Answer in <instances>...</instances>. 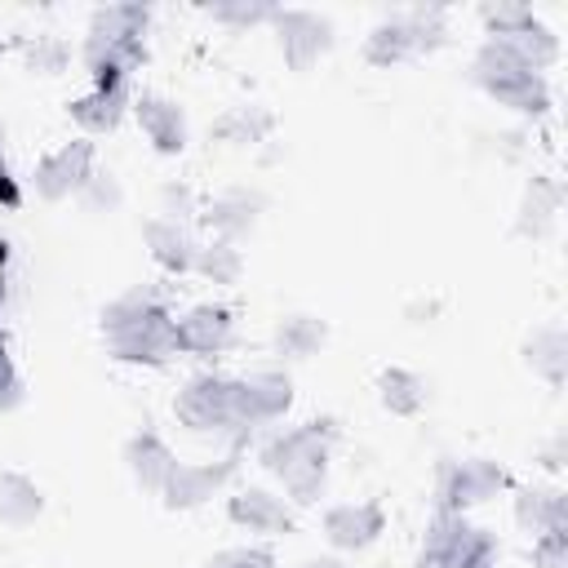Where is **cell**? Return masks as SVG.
<instances>
[{"label": "cell", "instance_id": "cell-1", "mask_svg": "<svg viewBox=\"0 0 568 568\" xmlns=\"http://www.w3.org/2000/svg\"><path fill=\"white\" fill-rule=\"evenodd\" d=\"M102 342L106 355L120 364H142V368H164L178 351V328H173V311L164 302L160 288L151 284H133L129 293L111 297L102 306Z\"/></svg>", "mask_w": 568, "mask_h": 568}, {"label": "cell", "instance_id": "cell-2", "mask_svg": "<svg viewBox=\"0 0 568 568\" xmlns=\"http://www.w3.org/2000/svg\"><path fill=\"white\" fill-rule=\"evenodd\" d=\"M333 417H311L302 426L275 430L257 448V466L275 475L288 493V506H315L328 484V457H333Z\"/></svg>", "mask_w": 568, "mask_h": 568}, {"label": "cell", "instance_id": "cell-3", "mask_svg": "<svg viewBox=\"0 0 568 568\" xmlns=\"http://www.w3.org/2000/svg\"><path fill=\"white\" fill-rule=\"evenodd\" d=\"M146 4H102L89 13V31L80 44V62L93 84H133L146 62Z\"/></svg>", "mask_w": 568, "mask_h": 568}, {"label": "cell", "instance_id": "cell-4", "mask_svg": "<svg viewBox=\"0 0 568 568\" xmlns=\"http://www.w3.org/2000/svg\"><path fill=\"white\" fill-rule=\"evenodd\" d=\"M173 417L191 430V435H217V439H231V448H244L253 435L240 430L235 422V399H231V377L226 373H213V368H200L182 382L178 399H173Z\"/></svg>", "mask_w": 568, "mask_h": 568}, {"label": "cell", "instance_id": "cell-5", "mask_svg": "<svg viewBox=\"0 0 568 568\" xmlns=\"http://www.w3.org/2000/svg\"><path fill=\"white\" fill-rule=\"evenodd\" d=\"M506 488H515V479L493 457H444L439 470H435V497H439L435 506L457 510V515H466L470 506L493 501Z\"/></svg>", "mask_w": 568, "mask_h": 568}, {"label": "cell", "instance_id": "cell-6", "mask_svg": "<svg viewBox=\"0 0 568 568\" xmlns=\"http://www.w3.org/2000/svg\"><path fill=\"white\" fill-rule=\"evenodd\" d=\"M93 169H98L93 142L89 138H71V142H62V146H53V151H44L36 160L31 186H36V195L44 204H62V200H71V195L84 191V182L93 178Z\"/></svg>", "mask_w": 568, "mask_h": 568}, {"label": "cell", "instance_id": "cell-7", "mask_svg": "<svg viewBox=\"0 0 568 568\" xmlns=\"http://www.w3.org/2000/svg\"><path fill=\"white\" fill-rule=\"evenodd\" d=\"M231 399L240 430L253 435L257 426H271L293 408V377L284 368H253L244 377H231Z\"/></svg>", "mask_w": 568, "mask_h": 568}, {"label": "cell", "instance_id": "cell-8", "mask_svg": "<svg viewBox=\"0 0 568 568\" xmlns=\"http://www.w3.org/2000/svg\"><path fill=\"white\" fill-rule=\"evenodd\" d=\"M240 453H244V448H231V453L217 457V462H173V470H169V479H164V488H160L164 506H169V510H200V506H209L213 497H222L226 484H231L235 470H240Z\"/></svg>", "mask_w": 568, "mask_h": 568}, {"label": "cell", "instance_id": "cell-9", "mask_svg": "<svg viewBox=\"0 0 568 568\" xmlns=\"http://www.w3.org/2000/svg\"><path fill=\"white\" fill-rule=\"evenodd\" d=\"M271 27H275V44L288 71H311L333 49V22L315 9H275Z\"/></svg>", "mask_w": 568, "mask_h": 568}, {"label": "cell", "instance_id": "cell-10", "mask_svg": "<svg viewBox=\"0 0 568 568\" xmlns=\"http://www.w3.org/2000/svg\"><path fill=\"white\" fill-rule=\"evenodd\" d=\"M178 351L195 359H213L235 342V311L226 302H191L182 315H173Z\"/></svg>", "mask_w": 568, "mask_h": 568}, {"label": "cell", "instance_id": "cell-11", "mask_svg": "<svg viewBox=\"0 0 568 568\" xmlns=\"http://www.w3.org/2000/svg\"><path fill=\"white\" fill-rule=\"evenodd\" d=\"M320 528H324V541H328L333 550L359 555V550H368V546L382 537L386 510H382V501H373V497H364V501H337V506L324 510Z\"/></svg>", "mask_w": 568, "mask_h": 568}, {"label": "cell", "instance_id": "cell-12", "mask_svg": "<svg viewBox=\"0 0 568 568\" xmlns=\"http://www.w3.org/2000/svg\"><path fill=\"white\" fill-rule=\"evenodd\" d=\"M226 519L253 537H280L293 528V506H288V497H280L262 484H244L226 497Z\"/></svg>", "mask_w": 568, "mask_h": 568}, {"label": "cell", "instance_id": "cell-13", "mask_svg": "<svg viewBox=\"0 0 568 568\" xmlns=\"http://www.w3.org/2000/svg\"><path fill=\"white\" fill-rule=\"evenodd\" d=\"M262 209H266V195H262L257 186H222L213 200L200 204V217H204V226H209L217 240L240 244V240L257 226Z\"/></svg>", "mask_w": 568, "mask_h": 568}, {"label": "cell", "instance_id": "cell-14", "mask_svg": "<svg viewBox=\"0 0 568 568\" xmlns=\"http://www.w3.org/2000/svg\"><path fill=\"white\" fill-rule=\"evenodd\" d=\"M133 115H138V129L146 133V142L160 151V155H182L186 151V111L164 98V93H138L133 98Z\"/></svg>", "mask_w": 568, "mask_h": 568}, {"label": "cell", "instance_id": "cell-15", "mask_svg": "<svg viewBox=\"0 0 568 568\" xmlns=\"http://www.w3.org/2000/svg\"><path fill=\"white\" fill-rule=\"evenodd\" d=\"M515 524L528 537L568 532V493L555 484H519L515 488Z\"/></svg>", "mask_w": 568, "mask_h": 568}, {"label": "cell", "instance_id": "cell-16", "mask_svg": "<svg viewBox=\"0 0 568 568\" xmlns=\"http://www.w3.org/2000/svg\"><path fill=\"white\" fill-rule=\"evenodd\" d=\"M129 111H133V84H93L89 93H80V98L71 102V120H75L89 138L115 133Z\"/></svg>", "mask_w": 568, "mask_h": 568}, {"label": "cell", "instance_id": "cell-17", "mask_svg": "<svg viewBox=\"0 0 568 568\" xmlns=\"http://www.w3.org/2000/svg\"><path fill=\"white\" fill-rule=\"evenodd\" d=\"M142 240L155 257V266L164 275H191L195 271V253H200V240L191 235V226L182 222H169V217H146L142 222Z\"/></svg>", "mask_w": 568, "mask_h": 568}, {"label": "cell", "instance_id": "cell-18", "mask_svg": "<svg viewBox=\"0 0 568 568\" xmlns=\"http://www.w3.org/2000/svg\"><path fill=\"white\" fill-rule=\"evenodd\" d=\"M173 462H178L173 448H169L155 430H138V435L124 439V466H129V475H133V484H138L142 493H155V497H160V488H164Z\"/></svg>", "mask_w": 568, "mask_h": 568}, {"label": "cell", "instance_id": "cell-19", "mask_svg": "<svg viewBox=\"0 0 568 568\" xmlns=\"http://www.w3.org/2000/svg\"><path fill=\"white\" fill-rule=\"evenodd\" d=\"M275 133V111L262 106V102H240V106H226L213 124H209V138L222 142V146H257Z\"/></svg>", "mask_w": 568, "mask_h": 568}, {"label": "cell", "instance_id": "cell-20", "mask_svg": "<svg viewBox=\"0 0 568 568\" xmlns=\"http://www.w3.org/2000/svg\"><path fill=\"white\" fill-rule=\"evenodd\" d=\"M559 209H564V191L555 178H532L524 186V200H519V213H515V231L524 240H541L555 222H559Z\"/></svg>", "mask_w": 568, "mask_h": 568}, {"label": "cell", "instance_id": "cell-21", "mask_svg": "<svg viewBox=\"0 0 568 568\" xmlns=\"http://www.w3.org/2000/svg\"><path fill=\"white\" fill-rule=\"evenodd\" d=\"M408 58H417V44H413L404 13H390V18L368 27V36H364V62L368 67H399Z\"/></svg>", "mask_w": 568, "mask_h": 568}, {"label": "cell", "instance_id": "cell-22", "mask_svg": "<svg viewBox=\"0 0 568 568\" xmlns=\"http://www.w3.org/2000/svg\"><path fill=\"white\" fill-rule=\"evenodd\" d=\"M377 399H382V408H386L390 417H417V413L426 408L430 390H426V382H422L413 368L390 364V368L377 373Z\"/></svg>", "mask_w": 568, "mask_h": 568}, {"label": "cell", "instance_id": "cell-23", "mask_svg": "<svg viewBox=\"0 0 568 568\" xmlns=\"http://www.w3.org/2000/svg\"><path fill=\"white\" fill-rule=\"evenodd\" d=\"M44 515V488L22 470H0V519L27 528Z\"/></svg>", "mask_w": 568, "mask_h": 568}, {"label": "cell", "instance_id": "cell-24", "mask_svg": "<svg viewBox=\"0 0 568 568\" xmlns=\"http://www.w3.org/2000/svg\"><path fill=\"white\" fill-rule=\"evenodd\" d=\"M324 342H328V324L320 315H311V311H293V315H284L275 324V346L288 359H311V355L324 351Z\"/></svg>", "mask_w": 568, "mask_h": 568}, {"label": "cell", "instance_id": "cell-25", "mask_svg": "<svg viewBox=\"0 0 568 568\" xmlns=\"http://www.w3.org/2000/svg\"><path fill=\"white\" fill-rule=\"evenodd\" d=\"M524 359H528V368L541 377V382H550V386H564V377H568V337H564V328H537L532 337H528V346H524Z\"/></svg>", "mask_w": 568, "mask_h": 568}, {"label": "cell", "instance_id": "cell-26", "mask_svg": "<svg viewBox=\"0 0 568 568\" xmlns=\"http://www.w3.org/2000/svg\"><path fill=\"white\" fill-rule=\"evenodd\" d=\"M191 275H200V280H209V284H222V288H226V284H240V275H244V248L213 235L209 244H200Z\"/></svg>", "mask_w": 568, "mask_h": 568}, {"label": "cell", "instance_id": "cell-27", "mask_svg": "<svg viewBox=\"0 0 568 568\" xmlns=\"http://www.w3.org/2000/svg\"><path fill=\"white\" fill-rule=\"evenodd\" d=\"M18 53L31 75H62L71 67V44L62 36H27L18 44Z\"/></svg>", "mask_w": 568, "mask_h": 568}, {"label": "cell", "instance_id": "cell-28", "mask_svg": "<svg viewBox=\"0 0 568 568\" xmlns=\"http://www.w3.org/2000/svg\"><path fill=\"white\" fill-rule=\"evenodd\" d=\"M404 18H408V31H413L417 53H435L439 44H448V13L439 4H417Z\"/></svg>", "mask_w": 568, "mask_h": 568}, {"label": "cell", "instance_id": "cell-29", "mask_svg": "<svg viewBox=\"0 0 568 568\" xmlns=\"http://www.w3.org/2000/svg\"><path fill=\"white\" fill-rule=\"evenodd\" d=\"M213 22H222V27H257V22H271V13H275V4H266V0H217L213 9Z\"/></svg>", "mask_w": 568, "mask_h": 568}, {"label": "cell", "instance_id": "cell-30", "mask_svg": "<svg viewBox=\"0 0 568 568\" xmlns=\"http://www.w3.org/2000/svg\"><path fill=\"white\" fill-rule=\"evenodd\" d=\"M80 200H84V209H93V213H111V209L124 204V186H120V178H115L111 169H93V178L84 182Z\"/></svg>", "mask_w": 568, "mask_h": 568}, {"label": "cell", "instance_id": "cell-31", "mask_svg": "<svg viewBox=\"0 0 568 568\" xmlns=\"http://www.w3.org/2000/svg\"><path fill=\"white\" fill-rule=\"evenodd\" d=\"M200 213V195L186 186V182H164L160 186V213L155 217H169V222H191Z\"/></svg>", "mask_w": 568, "mask_h": 568}, {"label": "cell", "instance_id": "cell-32", "mask_svg": "<svg viewBox=\"0 0 568 568\" xmlns=\"http://www.w3.org/2000/svg\"><path fill=\"white\" fill-rule=\"evenodd\" d=\"M200 568H275L271 546H226L217 555H209Z\"/></svg>", "mask_w": 568, "mask_h": 568}, {"label": "cell", "instance_id": "cell-33", "mask_svg": "<svg viewBox=\"0 0 568 568\" xmlns=\"http://www.w3.org/2000/svg\"><path fill=\"white\" fill-rule=\"evenodd\" d=\"M22 404H27V386H22L18 364H13V355H9V346H4V337H0V417L18 413Z\"/></svg>", "mask_w": 568, "mask_h": 568}, {"label": "cell", "instance_id": "cell-34", "mask_svg": "<svg viewBox=\"0 0 568 568\" xmlns=\"http://www.w3.org/2000/svg\"><path fill=\"white\" fill-rule=\"evenodd\" d=\"M532 564L537 568H568V532L532 537Z\"/></svg>", "mask_w": 568, "mask_h": 568}, {"label": "cell", "instance_id": "cell-35", "mask_svg": "<svg viewBox=\"0 0 568 568\" xmlns=\"http://www.w3.org/2000/svg\"><path fill=\"white\" fill-rule=\"evenodd\" d=\"M0 209H22V178H13V169L4 164V155H0Z\"/></svg>", "mask_w": 568, "mask_h": 568}, {"label": "cell", "instance_id": "cell-36", "mask_svg": "<svg viewBox=\"0 0 568 568\" xmlns=\"http://www.w3.org/2000/svg\"><path fill=\"white\" fill-rule=\"evenodd\" d=\"M404 315H408L413 324H426L430 315H439V302H435V297H430V302H422V297H417V302H408V306H404Z\"/></svg>", "mask_w": 568, "mask_h": 568}, {"label": "cell", "instance_id": "cell-37", "mask_svg": "<svg viewBox=\"0 0 568 568\" xmlns=\"http://www.w3.org/2000/svg\"><path fill=\"white\" fill-rule=\"evenodd\" d=\"M302 568H351L346 559H337V555H315V559H306Z\"/></svg>", "mask_w": 568, "mask_h": 568}, {"label": "cell", "instance_id": "cell-38", "mask_svg": "<svg viewBox=\"0 0 568 568\" xmlns=\"http://www.w3.org/2000/svg\"><path fill=\"white\" fill-rule=\"evenodd\" d=\"M4 266H9V240L0 235V297H4Z\"/></svg>", "mask_w": 568, "mask_h": 568}, {"label": "cell", "instance_id": "cell-39", "mask_svg": "<svg viewBox=\"0 0 568 568\" xmlns=\"http://www.w3.org/2000/svg\"><path fill=\"white\" fill-rule=\"evenodd\" d=\"M448 568H497V559H466V564H448Z\"/></svg>", "mask_w": 568, "mask_h": 568}, {"label": "cell", "instance_id": "cell-40", "mask_svg": "<svg viewBox=\"0 0 568 568\" xmlns=\"http://www.w3.org/2000/svg\"><path fill=\"white\" fill-rule=\"evenodd\" d=\"M0 151H4V124H0Z\"/></svg>", "mask_w": 568, "mask_h": 568}, {"label": "cell", "instance_id": "cell-41", "mask_svg": "<svg viewBox=\"0 0 568 568\" xmlns=\"http://www.w3.org/2000/svg\"><path fill=\"white\" fill-rule=\"evenodd\" d=\"M0 58H4V40H0Z\"/></svg>", "mask_w": 568, "mask_h": 568}]
</instances>
